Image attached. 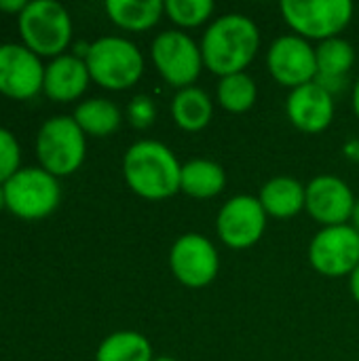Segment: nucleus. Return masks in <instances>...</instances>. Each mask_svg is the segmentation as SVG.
I'll return each mask as SVG.
<instances>
[{
  "label": "nucleus",
  "mask_w": 359,
  "mask_h": 361,
  "mask_svg": "<svg viewBox=\"0 0 359 361\" xmlns=\"http://www.w3.org/2000/svg\"><path fill=\"white\" fill-rule=\"evenodd\" d=\"M258 49L260 30L248 15L241 13H226L214 19L201 38L203 63L220 78L245 72Z\"/></svg>",
  "instance_id": "f257e3e1"
},
{
  "label": "nucleus",
  "mask_w": 359,
  "mask_h": 361,
  "mask_svg": "<svg viewBox=\"0 0 359 361\" xmlns=\"http://www.w3.org/2000/svg\"><path fill=\"white\" fill-rule=\"evenodd\" d=\"M182 163L171 148L157 140L131 144L123 157V176L127 186L142 199L163 201L180 192Z\"/></svg>",
  "instance_id": "f03ea898"
},
{
  "label": "nucleus",
  "mask_w": 359,
  "mask_h": 361,
  "mask_svg": "<svg viewBox=\"0 0 359 361\" xmlns=\"http://www.w3.org/2000/svg\"><path fill=\"white\" fill-rule=\"evenodd\" d=\"M85 63L91 80L108 91L131 89L144 74V55L123 36H104L87 47Z\"/></svg>",
  "instance_id": "7ed1b4c3"
},
{
  "label": "nucleus",
  "mask_w": 359,
  "mask_h": 361,
  "mask_svg": "<svg viewBox=\"0 0 359 361\" xmlns=\"http://www.w3.org/2000/svg\"><path fill=\"white\" fill-rule=\"evenodd\" d=\"M19 36L38 57H59L72 40V19L55 0H34L19 13Z\"/></svg>",
  "instance_id": "20e7f679"
},
{
  "label": "nucleus",
  "mask_w": 359,
  "mask_h": 361,
  "mask_svg": "<svg viewBox=\"0 0 359 361\" xmlns=\"http://www.w3.org/2000/svg\"><path fill=\"white\" fill-rule=\"evenodd\" d=\"M87 154V135L72 116H51L36 135V157L44 171L55 178L72 176Z\"/></svg>",
  "instance_id": "39448f33"
},
{
  "label": "nucleus",
  "mask_w": 359,
  "mask_h": 361,
  "mask_svg": "<svg viewBox=\"0 0 359 361\" xmlns=\"http://www.w3.org/2000/svg\"><path fill=\"white\" fill-rule=\"evenodd\" d=\"M6 209L21 220H42L61 201V186L42 167H21L6 184Z\"/></svg>",
  "instance_id": "423d86ee"
},
{
  "label": "nucleus",
  "mask_w": 359,
  "mask_h": 361,
  "mask_svg": "<svg viewBox=\"0 0 359 361\" xmlns=\"http://www.w3.org/2000/svg\"><path fill=\"white\" fill-rule=\"evenodd\" d=\"M286 23L307 40L336 38L353 19L351 0H284L279 4Z\"/></svg>",
  "instance_id": "0eeeda50"
},
{
  "label": "nucleus",
  "mask_w": 359,
  "mask_h": 361,
  "mask_svg": "<svg viewBox=\"0 0 359 361\" xmlns=\"http://www.w3.org/2000/svg\"><path fill=\"white\" fill-rule=\"evenodd\" d=\"M150 55L157 72L171 87L186 89L199 78L203 70V53L201 44H197L182 30H165L161 32L150 47Z\"/></svg>",
  "instance_id": "6e6552de"
},
{
  "label": "nucleus",
  "mask_w": 359,
  "mask_h": 361,
  "mask_svg": "<svg viewBox=\"0 0 359 361\" xmlns=\"http://www.w3.org/2000/svg\"><path fill=\"white\" fill-rule=\"evenodd\" d=\"M309 262L324 277H351L359 267V233L351 224L324 226L309 243Z\"/></svg>",
  "instance_id": "1a4fd4ad"
},
{
  "label": "nucleus",
  "mask_w": 359,
  "mask_h": 361,
  "mask_svg": "<svg viewBox=\"0 0 359 361\" xmlns=\"http://www.w3.org/2000/svg\"><path fill=\"white\" fill-rule=\"evenodd\" d=\"M169 267L182 286L201 290L218 277L220 256L207 237L199 233H186L174 241L169 250Z\"/></svg>",
  "instance_id": "9d476101"
},
{
  "label": "nucleus",
  "mask_w": 359,
  "mask_h": 361,
  "mask_svg": "<svg viewBox=\"0 0 359 361\" xmlns=\"http://www.w3.org/2000/svg\"><path fill=\"white\" fill-rule=\"evenodd\" d=\"M267 218L269 216L258 197L237 195L220 207L216 231L222 243L231 250H248L262 239Z\"/></svg>",
  "instance_id": "9b49d317"
},
{
  "label": "nucleus",
  "mask_w": 359,
  "mask_h": 361,
  "mask_svg": "<svg viewBox=\"0 0 359 361\" xmlns=\"http://www.w3.org/2000/svg\"><path fill=\"white\" fill-rule=\"evenodd\" d=\"M267 68L271 76L290 91L313 82L317 76V57L311 42L298 34H284L273 40L267 51Z\"/></svg>",
  "instance_id": "f8f14e48"
},
{
  "label": "nucleus",
  "mask_w": 359,
  "mask_h": 361,
  "mask_svg": "<svg viewBox=\"0 0 359 361\" xmlns=\"http://www.w3.org/2000/svg\"><path fill=\"white\" fill-rule=\"evenodd\" d=\"M44 66L40 57L25 44H0V93L25 102L42 91Z\"/></svg>",
  "instance_id": "ddd939ff"
},
{
  "label": "nucleus",
  "mask_w": 359,
  "mask_h": 361,
  "mask_svg": "<svg viewBox=\"0 0 359 361\" xmlns=\"http://www.w3.org/2000/svg\"><path fill=\"white\" fill-rule=\"evenodd\" d=\"M358 199L351 186L336 176H317L307 184V205L309 216L322 226L347 224L353 216Z\"/></svg>",
  "instance_id": "4468645a"
},
{
  "label": "nucleus",
  "mask_w": 359,
  "mask_h": 361,
  "mask_svg": "<svg viewBox=\"0 0 359 361\" xmlns=\"http://www.w3.org/2000/svg\"><path fill=\"white\" fill-rule=\"evenodd\" d=\"M290 123L303 133H322L334 118V97L322 85L307 82L290 91L286 99Z\"/></svg>",
  "instance_id": "2eb2a0df"
},
{
  "label": "nucleus",
  "mask_w": 359,
  "mask_h": 361,
  "mask_svg": "<svg viewBox=\"0 0 359 361\" xmlns=\"http://www.w3.org/2000/svg\"><path fill=\"white\" fill-rule=\"evenodd\" d=\"M91 74L85 63V57L78 55H59L44 66L42 91L49 99L68 104L78 99L89 87Z\"/></svg>",
  "instance_id": "dca6fc26"
},
{
  "label": "nucleus",
  "mask_w": 359,
  "mask_h": 361,
  "mask_svg": "<svg viewBox=\"0 0 359 361\" xmlns=\"http://www.w3.org/2000/svg\"><path fill=\"white\" fill-rule=\"evenodd\" d=\"M317 57V76L315 82L322 85L328 93L345 89L349 72L355 66V49L349 40L336 36L320 42L315 49Z\"/></svg>",
  "instance_id": "f3484780"
},
{
  "label": "nucleus",
  "mask_w": 359,
  "mask_h": 361,
  "mask_svg": "<svg viewBox=\"0 0 359 361\" xmlns=\"http://www.w3.org/2000/svg\"><path fill=\"white\" fill-rule=\"evenodd\" d=\"M267 216L288 220L298 216L307 205V186L290 176H277L269 180L258 195Z\"/></svg>",
  "instance_id": "a211bd4d"
},
{
  "label": "nucleus",
  "mask_w": 359,
  "mask_h": 361,
  "mask_svg": "<svg viewBox=\"0 0 359 361\" xmlns=\"http://www.w3.org/2000/svg\"><path fill=\"white\" fill-rule=\"evenodd\" d=\"M226 186V173L220 163L209 159H193L182 165L180 192L193 199H214Z\"/></svg>",
  "instance_id": "6ab92c4d"
},
{
  "label": "nucleus",
  "mask_w": 359,
  "mask_h": 361,
  "mask_svg": "<svg viewBox=\"0 0 359 361\" xmlns=\"http://www.w3.org/2000/svg\"><path fill=\"white\" fill-rule=\"evenodd\" d=\"M171 116L180 129L190 133L201 131L209 125L214 116L212 97L195 85L180 89L171 99Z\"/></svg>",
  "instance_id": "aec40b11"
},
{
  "label": "nucleus",
  "mask_w": 359,
  "mask_h": 361,
  "mask_svg": "<svg viewBox=\"0 0 359 361\" xmlns=\"http://www.w3.org/2000/svg\"><path fill=\"white\" fill-rule=\"evenodd\" d=\"M106 13L123 30L146 32L154 27L165 13L163 0H108Z\"/></svg>",
  "instance_id": "412c9836"
},
{
  "label": "nucleus",
  "mask_w": 359,
  "mask_h": 361,
  "mask_svg": "<svg viewBox=\"0 0 359 361\" xmlns=\"http://www.w3.org/2000/svg\"><path fill=\"white\" fill-rule=\"evenodd\" d=\"M72 118L83 129L85 135L106 137L121 127V110L114 102L106 97H91L76 106Z\"/></svg>",
  "instance_id": "4be33fe9"
},
{
  "label": "nucleus",
  "mask_w": 359,
  "mask_h": 361,
  "mask_svg": "<svg viewBox=\"0 0 359 361\" xmlns=\"http://www.w3.org/2000/svg\"><path fill=\"white\" fill-rule=\"evenodd\" d=\"M150 341L133 330H121L102 341L95 361H152Z\"/></svg>",
  "instance_id": "5701e85b"
},
{
  "label": "nucleus",
  "mask_w": 359,
  "mask_h": 361,
  "mask_svg": "<svg viewBox=\"0 0 359 361\" xmlns=\"http://www.w3.org/2000/svg\"><path fill=\"white\" fill-rule=\"evenodd\" d=\"M216 95H218V104L226 112L243 114V112L252 110V106L256 104V97H258L256 80L248 72L222 76L218 82Z\"/></svg>",
  "instance_id": "b1692460"
},
{
  "label": "nucleus",
  "mask_w": 359,
  "mask_h": 361,
  "mask_svg": "<svg viewBox=\"0 0 359 361\" xmlns=\"http://www.w3.org/2000/svg\"><path fill=\"white\" fill-rule=\"evenodd\" d=\"M216 4L212 0H165V15L180 27H197L205 23Z\"/></svg>",
  "instance_id": "393cba45"
},
{
  "label": "nucleus",
  "mask_w": 359,
  "mask_h": 361,
  "mask_svg": "<svg viewBox=\"0 0 359 361\" xmlns=\"http://www.w3.org/2000/svg\"><path fill=\"white\" fill-rule=\"evenodd\" d=\"M21 169V148L17 137L0 127V186H4Z\"/></svg>",
  "instance_id": "a878e982"
},
{
  "label": "nucleus",
  "mask_w": 359,
  "mask_h": 361,
  "mask_svg": "<svg viewBox=\"0 0 359 361\" xmlns=\"http://www.w3.org/2000/svg\"><path fill=\"white\" fill-rule=\"evenodd\" d=\"M127 118L135 129H148L157 118V106L150 95H135L129 102Z\"/></svg>",
  "instance_id": "bb28decb"
},
{
  "label": "nucleus",
  "mask_w": 359,
  "mask_h": 361,
  "mask_svg": "<svg viewBox=\"0 0 359 361\" xmlns=\"http://www.w3.org/2000/svg\"><path fill=\"white\" fill-rule=\"evenodd\" d=\"M25 6H28L25 0H0V11H4V13H17L19 15Z\"/></svg>",
  "instance_id": "cd10ccee"
},
{
  "label": "nucleus",
  "mask_w": 359,
  "mask_h": 361,
  "mask_svg": "<svg viewBox=\"0 0 359 361\" xmlns=\"http://www.w3.org/2000/svg\"><path fill=\"white\" fill-rule=\"evenodd\" d=\"M349 290H351V296L355 298V302L359 305V267L349 277Z\"/></svg>",
  "instance_id": "c85d7f7f"
},
{
  "label": "nucleus",
  "mask_w": 359,
  "mask_h": 361,
  "mask_svg": "<svg viewBox=\"0 0 359 361\" xmlns=\"http://www.w3.org/2000/svg\"><path fill=\"white\" fill-rule=\"evenodd\" d=\"M353 110H355V114H358L359 118V80L353 87Z\"/></svg>",
  "instance_id": "c756f323"
},
{
  "label": "nucleus",
  "mask_w": 359,
  "mask_h": 361,
  "mask_svg": "<svg viewBox=\"0 0 359 361\" xmlns=\"http://www.w3.org/2000/svg\"><path fill=\"white\" fill-rule=\"evenodd\" d=\"M351 222H353L351 226H353V228H355V231L359 233V199H358V203H355V207H353V216H351Z\"/></svg>",
  "instance_id": "7c9ffc66"
},
{
  "label": "nucleus",
  "mask_w": 359,
  "mask_h": 361,
  "mask_svg": "<svg viewBox=\"0 0 359 361\" xmlns=\"http://www.w3.org/2000/svg\"><path fill=\"white\" fill-rule=\"evenodd\" d=\"M6 207V195H4V186H0V212Z\"/></svg>",
  "instance_id": "2f4dec72"
},
{
  "label": "nucleus",
  "mask_w": 359,
  "mask_h": 361,
  "mask_svg": "<svg viewBox=\"0 0 359 361\" xmlns=\"http://www.w3.org/2000/svg\"><path fill=\"white\" fill-rule=\"evenodd\" d=\"M152 361H178V360H174V357H169V355H159V357H154Z\"/></svg>",
  "instance_id": "473e14b6"
}]
</instances>
